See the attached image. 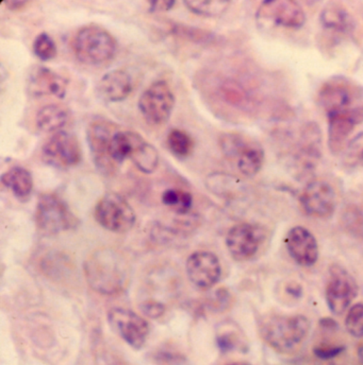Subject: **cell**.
<instances>
[{
  "label": "cell",
  "mask_w": 363,
  "mask_h": 365,
  "mask_svg": "<svg viewBox=\"0 0 363 365\" xmlns=\"http://www.w3.org/2000/svg\"><path fill=\"white\" fill-rule=\"evenodd\" d=\"M345 327L355 338L363 336V303L352 306L345 318Z\"/></svg>",
  "instance_id": "f1b7e54d"
},
{
  "label": "cell",
  "mask_w": 363,
  "mask_h": 365,
  "mask_svg": "<svg viewBox=\"0 0 363 365\" xmlns=\"http://www.w3.org/2000/svg\"><path fill=\"white\" fill-rule=\"evenodd\" d=\"M187 275L197 288L208 290L217 284L222 275L219 258L211 252H197L187 260Z\"/></svg>",
  "instance_id": "9a60e30c"
},
{
  "label": "cell",
  "mask_w": 363,
  "mask_h": 365,
  "mask_svg": "<svg viewBox=\"0 0 363 365\" xmlns=\"http://www.w3.org/2000/svg\"><path fill=\"white\" fill-rule=\"evenodd\" d=\"M345 351L344 345L337 344L332 342H321L315 345L313 349V353L319 359L329 360L334 359L337 356L342 354Z\"/></svg>",
  "instance_id": "1f68e13d"
},
{
  "label": "cell",
  "mask_w": 363,
  "mask_h": 365,
  "mask_svg": "<svg viewBox=\"0 0 363 365\" xmlns=\"http://www.w3.org/2000/svg\"><path fill=\"white\" fill-rule=\"evenodd\" d=\"M347 154L354 162L363 167V132L349 141L347 145Z\"/></svg>",
  "instance_id": "d6a6232c"
},
{
  "label": "cell",
  "mask_w": 363,
  "mask_h": 365,
  "mask_svg": "<svg viewBox=\"0 0 363 365\" xmlns=\"http://www.w3.org/2000/svg\"><path fill=\"white\" fill-rule=\"evenodd\" d=\"M134 84L127 71L114 69L104 73L97 84V91L104 100L109 102H121L131 93Z\"/></svg>",
  "instance_id": "ffe728a7"
},
{
  "label": "cell",
  "mask_w": 363,
  "mask_h": 365,
  "mask_svg": "<svg viewBox=\"0 0 363 365\" xmlns=\"http://www.w3.org/2000/svg\"><path fill=\"white\" fill-rule=\"evenodd\" d=\"M175 102V96L169 84L159 80L142 93L139 100V110L147 123L161 125L169 120Z\"/></svg>",
  "instance_id": "52a82bcc"
},
{
  "label": "cell",
  "mask_w": 363,
  "mask_h": 365,
  "mask_svg": "<svg viewBox=\"0 0 363 365\" xmlns=\"http://www.w3.org/2000/svg\"><path fill=\"white\" fill-rule=\"evenodd\" d=\"M28 1H24V0H21V1H4V6L11 11H19L21 9L27 6Z\"/></svg>",
  "instance_id": "d590c367"
},
{
  "label": "cell",
  "mask_w": 363,
  "mask_h": 365,
  "mask_svg": "<svg viewBox=\"0 0 363 365\" xmlns=\"http://www.w3.org/2000/svg\"><path fill=\"white\" fill-rule=\"evenodd\" d=\"M149 11L151 12H161V11H169L175 6V1L173 0H166V1H149Z\"/></svg>",
  "instance_id": "e575fe53"
},
{
  "label": "cell",
  "mask_w": 363,
  "mask_h": 365,
  "mask_svg": "<svg viewBox=\"0 0 363 365\" xmlns=\"http://www.w3.org/2000/svg\"><path fill=\"white\" fill-rule=\"evenodd\" d=\"M217 345H219V349L222 351L228 353V351H234V349L243 347L244 343H243L240 334L232 330V331L223 332V334L217 336Z\"/></svg>",
  "instance_id": "4dcf8cb0"
},
{
  "label": "cell",
  "mask_w": 363,
  "mask_h": 365,
  "mask_svg": "<svg viewBox=\"0 0 363 365\" xmlns=\"http://www.w3.org/2000/svg\"><path fill=\"white\" fill-rule=\"evenodd\" d=\"M287 291H288L289 294H292L293 297H302V294H303V289H302V287L299 286V284H297L288 286Z\"/></svg>",
  "instance_id": "8d00e7d4"
},
{
  "label": "cell",
  "mask_w": 363,
  "mask_h": 365,
  "mask_svg": "<svg viewBox=\"0 0 363 365\" xmlns=\"http://www.w3.org/2000/svg\"><path fill=\"white\" fill-rule=\"evenodd\" d=\"M74 50L80 62L95 66L104 64L114 58L117 43L108 30L101 26L90 25L78 31Z\"/></svg>",
  "instance_id": "3957f363"
},
{
  "label": "cell",
  "mask_w": 363,
  "mask_h": 365,
  "mask_svg": "<svg viewBox=\"0 0 363 365\" xmlns=\"http://www.w3.org/2000/svg\"><path fill=\"white\" fill-rule=\"evenodd\" d=\"M265 239L264 228L252 223H240L228 230L226 245L230 255L239 262L251 259Z\"/></svg>",
  "instance_id": "8fae6325"
},
{
  "label": "cell",
  "mask_w": 363,
  "mask_h": 365,
  "mask_svg": "<svg viewBox=\"0 0 363 365\" xmlns=\"http://www.w3.org/2000/svg\"><path fill=\"white\" fill-rule=\"evenodd\" d=\"M42 158L46 164L56 168H71L81 162V145L74 134L60 131L52 134L51 138L44 143Z\"/></svg>",
  "instance_id": "30bf717a"
},
{
  "label": "cell",
  "mask_w": 363,
  "mask_h": 365,
  "mask_svg": "<svg viewBox=\"0 0 363 365\" xmlns=\"http://www.w3.org/2000/svg\"><path fill=\"white\" fill-rule=\"evenodd\" d=\"M357 357L359 364L363 365V342L360 343L359 346H358Z\"/></svg>",
  "instance_id": "74e56055"
},
{
  "label": "cell",
  "mask_w": 363,
  "mask_h": 365,
  "mask_svg": "<svg viewBox=\"0 0 363 365\" xmlns=\"http://www.w3.org/2000/svg\"><path fill=\"white\" fill-rule=\"evenodd\" d=\"M184 4L191 12L205 17L221 16L230 6V1L219 0H187Z\"/></svg>",
  "instance_id": "4316f807"
},
{
  "label": "cell",
  "mask_w": 363,
  "mask_h": 365,
  "mask_svg": "<svg viewBox=\"0 0 363 365\" xmlns=\"http://www.w3.org/2000/svg\"><path fill=\"white\" fill-rule=\"evenodd\" d=\"M166 143L169 151L178 158H189L194 151V140L190 134L184 130H171L167 135Z\"/></svg>",
  "instance_id": "484cf974"
},
{
  "label": "cell",
  "mask_w": 363,
  "mask_h": 365,
  "mask_svg": "<svg viewBox=\"0 0 363 365\" xmlns=\"http://www.w3.org/2000/svg\"><path fill=\"white\" fill-rule=\"evenodd\" d=\"M219 147L228 160L236 162L239 171L247 178L259 173L264 163V150L255 139L239 133H226L219 138Z\"/></svg>",
  "instance_id": "277c9868"
},
{
  "label": "cell",
  "mask_w": 363,
  "mask_h": 365,
  "mask_svg": "<svg viewBox=\"0 0 363 365\" xmlns=\"http://www.w3.org/2000/svg\"><path fill=\"white\" fill-rule=\"evenodd\" d=\"M357 295L358 284L353 276L338 264L330 267L325 290L330 312L334 316L344 314Z\"/></svg>",
  "instance_id": "ba28073f"
},
{
  "label": "cell",
  "mask_w": 363,
  "mask_h": 365,
  "mask_svg": "<svg viewBox=\"0 0 363 365\" xmlns=\"http://www.w3.org/2000/svg\"><path fill=\"white\" fill-rule=\"evenodd\" d=\"M227 365H251L249 364H247V362H234V364H230Z\"/></svg>",
  "instance_id": "f35d334b"
},
{
  "label": "cell",
  "mask_w": 363,
  "mask_h": 365,
  "mask_svg": "<svg viewBox=\"0 0 363 365\" xmlns=\"http://www.w3.org/2000/svg\"><path fill=\"white\" fill-rule=\"evenodd\" d=\"M153 361L156 365H188V359L179 351L173 349H160L153 355Z\"/></svg>",
  "instance_id": "f546056e"
},
{
  "label": "cell",
  "mask_w": 363,
  "mask_h": 365,
  "mask_svg": "<svg viewBox=\"0 0 363 365\" xmlns=\"http://www.w3.org/2000/svg\"><path fill=\"white\" fill-rule=\"evenodd\" d=\"M1 182L21 202L28 201L34 190L31 173L23 167H13L1 175Z\"/></svg>",
  "instance_id": "7402d4cb"
},
{
  "label": "cell",
  "mask_w": 363,
  "mask_h": 365,
  "mask_svg": "<svg viewBox=\"0 0 363 365\" xmlns=\"http://www.w3.org/2000/svg\"><path fill=\"white\" fill-rule=\"evenodd\" d=\"M328 147L332 154H339L358 123H362V108H349L328 115Z\"/></svg>",
  "instance_id": "2e32d148"
},
{
  "label": "cell",
  "mask_w": 363,
  "mask_h": 365,
  "mask_svg": "<svg viewBox=\"0 0 363 365\" xmlns=\"http://www.w3.org/2000/svg\"><path fill=\"white\" fill-rule=\"evenodd\" d=\"M34 218L39 230L49 235L66 232L78 225L77 217L69 205L60 197L52 193L41 195Z\"/></svg>",
  "instance_id": "5b68a950"
},
{
  "label": "cell",
  "mask_w": 363,
  "mask_h": 365,
  "mask_svg": "<svg viewBox=\"0 0 363 365\" xmlns=\"http://www.w3.org/2000/svg\"><path fill=\"white\" fill-rule=\"evenodd\" d=\"M129 160L134 162L139 170L149 175L155 173L158 168L159 152L142 135L132 131V147Z\"/></svg>",
  "instance_id": "44dd1931"
},
{
  "label": "cell",
  "mask_w": 363,
  "mask_h": 365,
  "mask_svg": "<svg viewBox=\"0 0 363 365\" xmlns=\"http://www.w3.org/2000/svg\"><path fill=\"white\" fill-rule=\"evenodd\" d=\"M69 120V112L66 108L58 104H49L39 110L36 114V127L43 133L56 134L62 131Z\"/></svg>",
  "instance_id": "603a6c76"
},
{
  "label": "cell",
  "mask_w": 363,
  "mask_h": 365,
  "mask_svg": "<svg viewBox=\"0 0 363 365\" xmlns=\"http://www.w3.org/2000/svg\"><path fill=\"white\" fill-rule=\"evenodd\" d=\"M310 331L305 316L274 314L262 319L260 336L271 349L282 355H291L301 349Z\"/></svg>",
  "instance_id": "6da1fadb"
},
{
  "label": "cell",
  "mask_w": 363,
  "mask_h": 365,
  "mask_svg": "<svg viewBox=\"0 0 363 365\" xmlns=\"http://www.w3.org/2000/svg\"><path fill=\"white\" fill-rule=\"evenodd\" d=\"M299 201L304 212L308 216L321 219L329 218L336 210V191L330 182L325 180H314L306 185Z\"/></svg>",
  "instance_id": "5bb4252c"
},
{
  "label": "cell",
  "mask_w": 363,
  "mask_h": 365,
  "mask_svg": "<svg viewBox=\"0 0 363 365\" xmlns=\"http://www.w3.org/2000/svg\"><path fill=\"white\" fill-rule=\"evenodd\" d=\"M34 52L41 61L47 62L56 58L58 49L54 38L46 32H42L34 40Z\"/></svg>",
  "instance_id": "83f0119b"
},
{
  "label": "cell",
  "mask_w": 363,
  "mask_h": 365,
  "mask_svg": "<svg viewBox=\"0 0 363 365\" xmlns=\"http://www.w3.org/2000/svg\"><path fill=\"white\" fill-rule=\"evenodd\" d=\"M108 321L113 329L132 349L144 346L149 334V324L136 312L124 308H114L108 312Z\"/></svg>",
  "instance_id": "7c38bea8"
},
{
  "label": "cell",
  "mask_w": 363,
  "mask_h": 365,
  "mask_svg": "<svg viewBox=\"0 0 363 365\" xmlns=\"http://www.w3.org/2000/svg\"><path fill=\"white\" fill-rule=\"evenodd\" d=\"M291 257L302 267L314 266L319 259V245L314 235L303 227L291 228L284 239Z\"/></svg>",
  "instance_id": "e0dca14e"
},
{
  "label": "cell",
  "mask_w": 363,
  "mask_h": 365,
  "mask_svg": "<svg viewBox=\"0 0 363 365\" xmlns=\"http://www.w3.org/2000/svg\"><path fill=\"white\" fill-rule=\"evenodd\" d=\"M94 217L101 227L117 234L128 232L136 223L134 208L114 192L106 193L97 202Z\"/></svg>",
  "instance_id": "8992f818"
},
{
  "label": "cell",
  "mask_w": 363,
  "mask_h": 365,
  "mask_svg": "<svg viewBox=\"0 0 363 365\" xmlns=\"http://www.w3.org/2000/svg\"><path fill=\"white\" fill-rule=\"evenodd\" d=\"M362 110H363V106H362Z\"/></svg>",
  "instance_id": "ab89813d"
},
{
  "label": "cell",
  "mask_w": 363,
  "mask_h": 365,
  "mask_svg": "<svg viewBox=\"0 0 363 365\" xmlns=\"http://www.w3.org/2000/svg\"><path fill=\"white\" fill-rule=\"evenodd\" d=\"M69 82L56 71L45 66H36L28 77V93L34 97H54L63 99Z\"/></svg>",
  "instance_id": "ac0fdd59"
},
{
  "label": "cell",
  "mask_w": 363,
  "mask_h": 365,
  "mask_svg": "<svg viewBox=\"0 0 363 365\" xmlns=\"http://www.w3.org/2000/svg\"><path fill=\"white\" fill-rule=\"evenodd\" d=\"M162 203L179 216H186L193 205V197L182 189L169 188L162 193Z\"/></svg>",
  "instance_id": "d4e9b609"
},
{
  "label": "cell",
  "mask_w": 363,
  "mask_h": 365,
  "mask_svg": "<svg viewBox=\"0 0 363 365\" xmlns=\"http://www.w3.org/2000/svg\"><path fill=\"white\" fill-rule=\"evenodd\" d=\"M141 312L149 318L159 319L164 314L165 307L163 304L159 303V302L149 299L141 305Z\"/></svg>",
  "instance_id": "836d02e7"
},
{
  "label": "cell",
  "mask_w": 363,
  "mask_h": 365,
  "mask_svg": "<svg viewBox=\"0 0 363 365\" xmlns=\"http://www.w3.org/2000/svg\"><path fill=\"white\" fill-rule=\"evenodd\" d=\"M353 88L347 79L332 78L322 86L319 91V104L326 114L349 110L353 100Z\"/></svg>",
  "instance_id": "d6986e66"
},
{
  "label": "cell",
  "mask_w": 363,
  "mask_h": 365,
  "mask_svg": "<svg viewBox=\"0 0 363 365\" xmlns=\"http://www.w3.org/2000/svg\"><path fill=\"white\" fill-rule=\"evenodd\" d=\"M321 24L325 29L347 34L355 28V23L347 9L339 4H330L321 13Z\"/></svg>",
  "instance_id": "cb8c5ba5"
},
{
  "label": "cell",
  "mask_w": 363,
  "mask_h": 365,
  "mask_svg": "<svg viewBox=\"0 0 363 365\" xmlns=\"http://www.w3.org/2000/svg\"><path fill=\"white\" fill-rule=\"evenodd\" d=\"M119 130V127L112 121L99 119L93 121L86 131L93 162L97 169L104 175L114 173L117 166L111 158L110 148L113 136Z\"/></svg>",
  "instance_id": "9c48e42d"
},
{
  "label": "cell",
  "mask_w": 363,
  "mask_h": 365,
  "mask_svg": "<svg viewBox=\"0 0 363 365\" xmlns=\"http://www.w3.org/2000/svg\"><path fill=\"white\" fill-rule=\"evenodd\" d=\"M257 19L260 23L265 21L287 29H301L305 25L307 16L301 4L297 2L271 0L261 4Z\"/></svg>",
  "instance_id": "4fadbf2b"
},
{
  "label": "cell",
  "mask_w": 363,
  "mask_h": 365,
  "mask_svg": "<svg viewBox=\"0 0 363 365\" xmlns=\"http://www.w3.org/2000/svg\"><path fill=\"white\" fill-rule=\"evenodd\" d=\"M84 272L90 286L104 294L121 292L127 282V272L123 260L110 251L93 254L84 262Z\"/></svg>",
  "instance_id": "7a4b0ae2"
}]
</instances>
